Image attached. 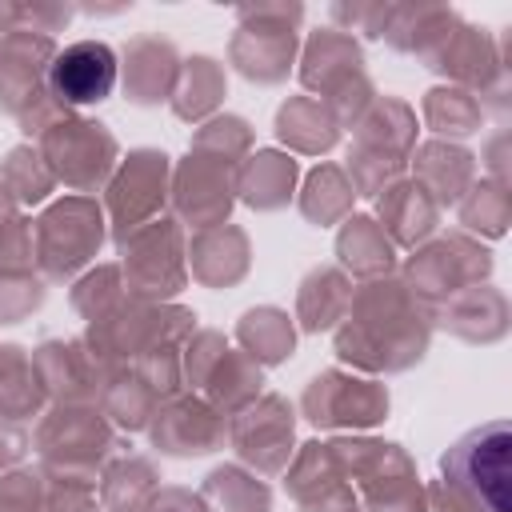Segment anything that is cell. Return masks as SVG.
Returning a JSON list of instances; mask_svg holds the SVG:
<instances>
[{"instance_id": "6da1fadb", "label": "cell", "mask_w": 512, "mask_h": 512, "mask_svg": "<svg viewBox=\"0 0 512 512\" xmlns=\"http://www.w3.org/2000/svg\"><path fill=\"white\" fill-rule=\"evenodd\" d=\"M508 448H512L508 420L480 424L448 448L444 472L488 512H508Z\"/></svg>"}, {"instance_id": "7a4b0ae2", "label": "cell", "mask_w": 512, "mask_h": 512, "mask_svg": "<svg viewBox=\"0 0 512 512\" xmlns=\"http://www.w3.org/2000/svg\"><path fill=\"white\" fill-rule=\"evenodd\" d=\"M112 84H116V52L108 44H100V40L68 44L48 64L52 96H60L64 104H76V108L100 104L112 92Z\"/></svg>"}]
</instances>
